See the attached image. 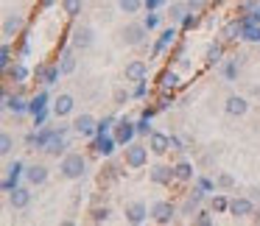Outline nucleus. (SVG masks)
<instances>
[{"label":"nucleus","instance_id":"obj_1","mask_svg":"<svg viewBox=\"0 0 260 226\" xmlns=\"http://www.w3.org/2000/svg\"><path fill=\"white\" fill-rule=\"evenodd\" d=\"M59 173H62L64 179H70V181L84 179V173H87V157H81V154H64L62 162H59Z\"/></svg>","mask_w":260,"mask_h":226},{"label":"nucleus","instance_id":"obj_51","mask_svg":"<svg viewBox=\"0 0 260 226\" xmlns=\"http://www.w3.org/2000/svg\"><path fill=\"white\" fill-rule=\"evenodd\" d=\"M25 145H37V134L31 131V134H25Z\"/></svg>","mask_w":260,"mask_h":226},{"label":"nucleus","instance_id":"obj_29","mask_svg":"<svg viewBox=\"0 0 260 226\" xmlns=\"http://www.w3.org/2000/svg\"><path fill=\"white\" fill-rule=\"evenodd\" d=\"M187 12H190L187 0H185V3H171V6H168V20H171V23H182V20L187 17Z\"/></svg>","mask_w":260,"mask_h":226},{"label":"nucleus","instance_id":"obj_44","mask_svg":"<svg viewBox=\"0 0 260 226\" xmlns=\"http://www.w3.org/2000/svg\"><path fill=\"white\" fill-rule=\"evenodd\" d=\"M193 220H196L199 226H213V218H210V212H204V209H199Z\"/></svg>","mask_w":260,"mask_h":226},{"label":"nucleus","instance_id":"obj_39","mask_svg":"<svg viewBox=\"0 0 260 226\" xmlns=\"http://www.w3.org/2000/svg\"><path fill=\"white\" fill-rule=\"evenodd\" d=\"M238 73H241V67H238V59H230V62L224 64V79H226V81H235Z\"/></svg>","mask_w":260,"mask_h":226},{"label":"nucleus","instance_id":"obj_32","mask_svg":"<svg viewBox=\"0 0 260 226\" xmlns=\"http://www.w3.org/2000/svg\"><path fill=\"white\" fill-rule=\"evenodd\" d=\"M45 106H48V92H45V90H42V92H37V95L28 101V112H31V115L42 112Z\"/></svg>","mask_w":260,"mask_h":226},{"label":"nucleus","instance_id":"obj_8","mask_svg":"<svg viewBox=\"0 0 260 226\" xmlns=\"http://www.w3.org/2000/svg\"><path fill=\"white\" fill-rule=\"evenodd\" d=\"M123 76H126V81H132V84H140V81L148 79V64L140 62V59H135V62L126 64Z\"/></svg>","mask_w":260,"mask_h":226},{"label":"nucleus","instance_id":"obj_31","mask_svg":"<svg viewBox=\"0 0 260 226\" xmlns=\"http://www.w3.org/2000/svg\"><path fill=\"white\" fill-rule=\"evenodd\" d=\"M59 76H62V67H59V64H51V67L42 70V84H45V87H53V84L59 81Z\"/></svg>","mask_w":260,"mask_h":226},{"label":"nucleus","instance_id":"obj_42","mask_svg":"<svg viewBox=\"0 0 260 226\" xmlns=\"http://www.w3.org/2000/svg\"><path fill=\"white\" fill-rule=\"evenodd\" d=\"M199 23H202V20H199V14H196V12H193V9H190V12H187V17H185V20H182V25H185V28H187V31H190V28H196V25H199Z\"/></svg>","mask_w":260,"mask_h":226},{"label":"nucleus","instance_id":"obj_36","mask_svg":"<svg viewBox=\"0 0 260 226\" xmlns=\"http://www.w3.org/2000/svg\"><path fill=\"white\" fill-rule=\"evenodd\" d=\"M210 209H213V212H230V198L226 196H213Z\"/></svg>","mask_w":260,"mask_h":226},{"label":"nucleus","instance_id":"obj_16","mask_svg":"<svg viewBox=\"0 0 260 226\" xmlns=\"http://www.w3.org/2000/svg\"><path fill=\"white\" fill-rule=\"evenodd\" d=\"M92 42H95V31H92L90 25H81V28L73 31V48L87 51V48H92Z\"/></svg>","mask_w":260,"mask_h":226},{"label":"nucleus","instance_id":"obj_30","mask_svg":"<svg viewBox=\"0 0 260 226\" xmlns=\"http://www.w3.org/2000/svg\"><path fill=\"white\" fill-rule=\"evenodd\" d=\"M176 103V95H174V90H159V95H157V109L159 112H165V109H171Z\"/></svg>","mask_w":260,"mask_h":226},{"label":"nucleus","instance_id":"obj_10","mask_svg":"<svg viewBox=\"0 0 260 226\" xmlns=\"http://www.w3.org/2000/svg\"><path fill=\"white\" fill-rule=\"evenodd\" d=\"M148 148H151V154H157V157H165V154L171 151V134L151 131V134H148Z\"/></svg>","mask_w":260,"mask_h":226},{"label":"nucleus","instance_id":"obj_48","mask_svg":"<svg viewBox=\"0 0 260 226\" xmlns=\"http://www.w3.org/2000/svg\"><path fill=\"white\" fill-rule=\"evenodd\" d=\"M171 151H185V142H182L176 134H171Z\"/></svg>","mask_w":260,"mask_h":226},{"label":"nucleus","instance_id":"obj_41","mask_svg":"<svg viewBox=\"0 0 260 226\" xmlns=\"http://www.w3.org/2000/svg\"><path fill=\"white\" fill-rule=\"evenodd\" d=\"M199 198H193V196H187V201H185V207H182V215H196L199 212Z\"/></svg>","mask_w":260,"mask_h":226},{"label":"nucleus","instance_id":"obj_18","mask_svg":"<svg viewBox=\"0 0 260 226\" xmlns=\"http://www.w3.org/2000/svg\"><path fill=\"white\" fill-rule=\"evenodd\" d=\"M241 40L249 42V45H260V23H252L249 17L241 20Z\"/></svg>","mask_w":260,"mask_h":226},{"label":"nucleus","instance_id":"obj_12","mask_svg":"<svg viewBox=\"0 0 260 226\" xmlns=\"http://www.w3.org/2000/svg\"><path fill=\"white\" fill-rule=\"evenodd\" d=\"M115 145H120L115 134H95V145H92V151H95L98 157H112Z\"/></svg>","mask_w":260,"mask_h":226},{"label":"nucleus","instance_id":"obj_6","mask_svg":"<svg viewBox=\"0 0 260 226\" xmlns=\"http://www.w3.org/2000/svg\"><path fill=\"white\" fill-rule=\"evenodd\" d=\"M224 53H226V42L218 40V42H210L207 51H204V67H215V64L224 62Z\"/></svg>","mask_w":260,"mask_h":226},{"label":"nucleus","instance_id":"obj_38","mask_svg":"<svg viewBox=\"0 0 260 226\" xmlns=\"http://www.w3.org/2000/svg\"><path fill=\"white\" fill-rule=\"evenodd\" d=\"M109 215H112V212H109V207H95L90 212V218H92V223H107Z\"/></svg>","mask_w":260,"mask_h":226},{"label":"nucleus","instance_id":"obj_40","mask_svg":"<svg viewBox=\"0 0 260 226\" xmlns=\"http://www.w3.org/2000/svg\"><path fill=\"white\" fill-rule=\"evenodd\" d=\"M159 23H162V17H159L157 12H148L146 17H143V25H146L148 31H154V28H159Z\"/></svg>","mask_w":260,"mask_h":226},{"label":"nucleus","instance_id":"obj_27","mask_svg":"<svg viewBox=\"0 0 260 226\" xmlns=\"http://www.w3.org/2000/svg\"><path fill=\"white\" fill-rule=\"evenodd\" d=\"M241 20H232V23H226L224 25V31H221V40L226 42V45H230V42H238L241 40Z\"/></svg>","mask_w":260,"mask_h":226},{"label":"nucleus","instance_id":"obj_45","mask_svg":"<svg viewBox=\"0 0 260 226\" xmlns=\"http://www.w3.org/2000/svg\"><path fill=\"white\" fill-rule=\"evenodd\" d=\"M0 56H3V59H0V64H3V70H6L9 64H12V48H9V42L3 45V51H0Z\"/></svg>","mask_w":260,"mask_h":226},{"label":"nucleus","instance_id":"obj_47","mask_svg":"<svg viewBox=\"0 0 260 226\" xmlns=\"http://www.w3.org/2000/svg\"><path fill=\"white\" fill-rule=\"evenodd\" d=\"M215 184H218V187H232V184H235V179H232L230 173H221V176H218V181H215Z\"/></svg>","mask_w":260,"mask_h":226},{"label":"nucleus","instance_id":"obj_33","mask_svg":"<svg viewBox=\"0 0 260 226\" xmlns=\"http://www.w3.org/2000/svg\"><path fill=\"white\" fill-rule=\"evenodd\" d=\"M143 6H146V0H118V9L123 14H137Z\"/></svg>","mask_w":260,"mask_h":226},{"label":"nucleus","instance_id":"obj_25","mask_svg":"<svg viewBox=\"0 0 260 226\" xmlns=\"http://www.w3.org/2000/svg\"><path fill=\"white\" fill-rule=\"evenodd\" d=\"M42 151H45L48 157H62V154L68 151V142H64V134H62V131H56V134L51 137V142H48Z\"/></svg>","mask_w":260,"mask_h":226},{"label":"nucleus","instance_id":"obj_35","mask_svg":"<svg viewBox=\"0 0 260 226\" xmlns=\"http://www.w3.org/2000/svg\"><path fill=\"white\" fill-rule=\"evenodd\" d=\"M59 67H62V76H70V73H76V56L73 53H62V62H59Z\"/></svg>","mask_w":260,"mask_h":226},{"label":"nucleus","instance_id":"obj_17","mask_svg":"<svg viewBox=\"0 0 260 226\" xmlns=\"http://www.w3.org/2000/svg\"><path fill=\"white\" fill-rule=\"evenodd\" d=\"M3 106L9 109V112H14V115H23V112H28V101H25L20 92H3Z\"/></svg>","mask_w":260,"mask_h":226},{"label":"nucleus","instance_id":"obj_52","mask_svg":"<svg viewBox=\"0 0 260 226\" xmlns=\"http://www.w3.org/2000/svg\"><path fill=\"white\" fill-rule=\"evenodd\" d=\"M199 184H202L204 190H213V181H210V179H199Z\"/></svg>","mask_w":260,"mask_h":226},{"label":"nucleus","instance_id":"obj_5","mask_svg":"<svg viewBox=\"0 0 260 226\" xmlns=\"http://www.w3.org/2000/svg\"><path fill=\"white\" fill-rule=\"evenodd\" d=\"M73 131L79 137H95L98 134V120L92 118V115H79V118L73 120Z\"/></svg>","mask_w":260,"mask_h":226},{"label":"nucleus","instance_id":"obj_22","mask_svg":"<svg viewBox=\"0 0 260 226\" xmlns=\"http://www.w3.org/2000/svg\"><path fill=\"white\" fill-rule=\"evenodd\" d=\"M20 31H23V17L20 14H6V20H3V36H6V42L12 36H17Z\"/></svg>","mask_w":260,"mask_h":226},{"label":"nucleus","instance_id":"obj_37","mask_svg":"<svg viewBox=\"0 0 260 226\" xmlns=\"http://www.w3.org/2000/svg\"><path fill=\"white\" fill-rule=\"evenodd\" d=\"M12 151H14V137L3 131V134H0V154H3V157H9Z\"/></svg>","mask_w":260,"mask_h":226},{"label":"nucleus","instance_id":"obj_2","mask_svg":"<svg viewBox=\"0 0 260 226\" xmlns=\"http://www.w3.org/2000/svg\"><path fill=\"white\" fill-rule=\"evenodd\" d=\"M148 151L151 148L148 145H143V142H129L126 145V168H132V170H137V168H146L148 165Z\"/></svg>","mask_w":260,"mask_h":226},{"label":"nucleus","instance_id":"obj_34","mask_svg":"<svg viewBox=\"0 0 260 226\" xmlns=\"http://www.w3.org/2000/svg\"><path fill=\"white\" fill-rule=\"evenodd\" d=\"M62 12L68 14L70 20H76L81 14V0H62Z\"/></svg>","mask_w":260,"mask_h":226},{"label":"nucleus","instance_id":"obj_4","mask_svg":"<svg viewBox=\"0 0 260 226\" xmlns=\"http://www.w3.org/2000/svg\"><path fill=\"white\" fill-rule=\"evenodd\" d=\"M174 218H176V207H174L171 201H157V204H151V220H154V223L168 226V223H174Z\"/></svg>","mask_w":260,"mask_h":226},{"label":"nucleus","instance_id":"obj_43","mask_svg":"<svg viewBox=\"0 0 260 226\" xmlns=\"http://www.w3.org/2000/svg\"><path fill=\"white\" fill-rule=\"evenodd\" d=\"M151 118H146V115H140V120H137V134H151V123H148Z\"/></svg>","mask_w":260,"mask_h":226},{"label":"nucleus","instance_id":"obj_7","mask_svg":"<svg viewBox=\"0 0 260 226\" xmlns=\"http://www.w3.org/2000/svg\"><path fill=\"white\" fill-rule=\"evenodd\" d=\"M146 218H151V209L143 201H132L129 207H126V220H129V223L140 226V223H146Z\"/></svg>","mask_w":260,"mask_h":226},{"label":"nucleus","instance_id":"obj_46","mask_svg":"<svg viewBox=\"0 0 260 226\" xmlns=\"http://www.w3.org/2000/svg\"><path fill=\"white\" fill-rule=\"evenodd\" d=\"M112 123H118V120H115V118H104L101 123H98V134H107V131L112 129Z\"/></svg>","mask_w":260,"mask_h":226},{"label":"nucleus","instance_id":"obj_20","mask_svg":"<svg viewBox=\"0 0 260 226\" xmlns=\"http://www.w3.org/2000/svg\"><path fill=\"white\" fill-rule=\"evenodd\" d=\"M174 179H176V176H174V168H168V165H154V168H151V181H154V184L168 187Z\"/></svg>","mask_w":260,"mask_h":226},{"label":"nucleus","instance_id":"obj_13","mask_svg":"<svg viewBox=\"0 0 260 226\" xmlns=\"http://www.w3.org/2000/svg\"><path fill=\"white\" fill-rule=\"evenodd\" d=\"M73 109H76V98L70 95V92H62V95L53 101L51 112L56 115V118H68V115H73Z\"/></svg>","mask_w":260,"mask_h":226},{"label":"nucleus","instance_id":"obj_49","mask_svg":"<svg viewBox=\"0 0 260 226\" xmlns=\"http://www.w3.org/2000/svg\"><path fill=\"white\" fill-rule=\"evenodd\" d=\"M187 6H190L193 12H199V9H204V6H207V0H187Z\"/></svg>","mask_w":260,"mask_h":226},{"label":"nucleus","instance_id":"obj_11","mask_svg":"<svg viewBox=\"0 0 260 226\" xmlns=\"http://www.w3.org/2000/svg\"><path fill=\"white\" fill-rule=\"evenodd\" d=\"M224 112L230 115V118H243V115L249 112V101L243 95H230L224 101Z\"/></svg>","mask_w":260,"mask_h":226},{"label":"nucleus","instance_id":"obj_19","mask_svg":"<svg viewBox=\"0 0 260 226\" xmlns=\"http://www.w3.org/2000/svg\"><path fill=\"white\" fill-rule=\"evenodd\" d=\"M135 134H137V123H132V120H118L115 137H118L120 145H129V142L135 140Z\"/></svg>","mask_w":260,"mask_h":226},{"label":"nucleus","instance_id":"obj_14","mask_svg":"<svg viewBox=\"0 0 260 226\" xmlns=\"http://www.w3.org/2000/svg\"><path fill=\"white\" fill-rule=\"evenodd\" d=\"M48 176H51V170H48L45 165H28V168H25V181H28L31 187L45 184Z\"/></svg>","mask_w":260,"mask_h":226},{"label":"nucleus","instance_id":"obj_24","mask_svg":"<svg viewBox=\"0 0 260 226\" xmlns=\"http://www.w3.org/2000/svg\"><path fill=\"white\" fill-rule=\"evenodd\" d=\"M174 176H176V181L187 184V181H193V176H196V168H193V162L182 159V162H176V165H174Z\"/></svg>","mask_w":260,"mask_h":226},{"label":"nucleus","instance_id":"obj_21","mask_svg":"<svg viewBox=\"0 0 260 226\" xmlns=\"http://www.w3.org/2000/svg\"><path fill=\"white\" fill-rule=\"evenodd\" d=\"M9 204H12L14 209H25L31 204V190L28 187H14V190L9 193Z\"/></svg>","mask_w":260,"mask_h":226},{"label":"nucleus","instance_id":"obj_26","mask_svg":"<svg viewBox=\"0 0 260 226\" xmlns=\"http://www.w3.org/2000/svg\"><path fill=\"white\" fill-rule=\"evenodd\" d=\"M176 36H179V31H176V23H171L168 28L162 31V36H159V42L154 45V53H162L168 45H174V42H176Z\"/></svg>","mask_w":260,"mask_h":226},{"label":"nucleus","instance_id":"obj_9","mask_svg":"<svg viewBox=\"0 0 260 226\" xmlns=\"http://www.w3.org/2000/svg\"><path fill=\"white\" fill-rule=\"evenodd\" d=\"M25 173V165L20 162V159H14V162H9L6 165V179H3V190L6 193H12L14 187H17V179Z\"/></svg>","mask_w":260,"mask_h":226},{"label":"nucleus","instance_id":"obj_15","mask_svg":"<svg viewBox=\"0 0 260 226\" xmlns=\"http://www.w3.org/2000/svg\"><path fill=\"white\" fill-rule=\"evenodd\" d=\"M230 215L232 218H249V215H254V204L249 198H230Z\"/></svg>","mask_w":260,"mask_h":226},{"label":"nucleus","instance_id":"obj_50","mask_svg":"<svg viewBox=\"0 0 260 226\" xmlns=\"http://www.w3.org/2000/svg\"><path fill=\"white\" fill-rule=\"evenodd\" d=\"M159 3H165V0H146V9H148V12H154V9L159 6Z\"/></svg>","mask_w":260,"mask_h":226},{"label":"nucleus","instance_id":"obj_28","mask_svg":"<svg viewBox=\"0 0 260 226\" xmlns=\"http://www.w3.org/2000/svg\"><path fill=\"white\" fill-rule=\"evenodd\" d=\"M6 76H9V79H12V81H17V84H25V81H28V67H25V64H9V67H6Z\"/></svg>","mask_w":260,"mask_h":226},{"label":"nucleus","instance_id":"obj_3","mask_svg":"<svg viewBox=\"0 0 260 226\" xmlns=\"http://www.w3.org/2000/svg\"><path fill=\"white\" fill-rule=\"evenodd\" d=\"M146 36H148V28L143 23H129L123 31H120V40H123V45H129V48H140L143 42H146Z\"/></svg>","mask_w":260,"mask_h":226},{"label":"nucleus","instance_id":"obj_23","mask_svg":"<svg viewBox=\"0 0 260 226\" xmlns=\"http://www.w3.org/2000/svg\"><path fill=\"white\" fill-rule=\"evenodd\" d=\"M179 87H182V76L174 67L159 73V90H179Z\"/></svg>","mask_w":260,"mask_h":226}]
</instances>
